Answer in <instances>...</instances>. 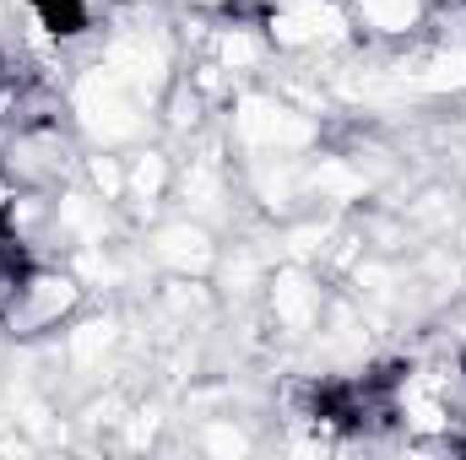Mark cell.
<instances>
[{"label":"cell","mask_w":466,"mask_h":460,"mask_svg":"<svg viewBox=\"0 0 466 460\" xmlns=\"http://www.w3.org/2000/svg\"><path fill=\"white\" fill-rule=\"evenodd\" d=\"M266 49H271V38H266V27H249V22H233L218 33V65L223 71H255L260 60H266Z\"/></svg>","instance_id":"obj_13"},{"label":"cell","mask_w":466,"mask_h":460,"mask_svg":"<svg viewBox=\"0 0 466 460\" xmlns=\"http://www.w3.org/2000/svg\"><path fill=\"white\" fill-rule=\"evenodd\" d=\"M228 130L238 141V152H249V157H299L320 135L315 115L288 104L282 93H238Z\"/></svg>","instance_id":"obj_2"},{"label":"cell","mask_w":466,"mask_h":460,"mask_svg":"<svg viewBox=\"0 0 466 460\" xmlns=\"http://www.w3.org/2000/svg\"><path fill=\"white\" fill-rule=\"evenodd\" d=\"M266 309L282 336H309L326 315V287L304 260H288L266 276Z\"/></svg>","instance_id":"obj_5"},{"label":"cell","mask_w":466,"mask_h":460,"mask_svg":"<svg viewBox=\"0 0 466 460\" xmlns=\"http://www.w3.org/2000/svg\"><path fill=\"white\" fill-rule=\"evenodd\" d=\"M271 49H331V44H352V11L342 0H271L260 16Z\"/></svg>","instance_id":"obj_4"},{"label":"cell","mask_w":466,"mask_h":460,"mask_svg":"<svg viewBox=\"0 0 466 460\" xmlns=\"http://www.w3.org/2000/svg\"><path fill=\"white\" fill-rule=\"evenodd\" d=\"M168 190H174V163H168V152L147 146V152H136V157L125 163V201H136V206L152 212Z\"/></svg>","instance_id":"obj_12"},{"label":"cell","mask_w":466,"mask_h":460,"mask_svg":"<svg viewBox=\"0 0 466 460\" xmlns=\"http://www.w3.org/2000/svg\"><path fill=\"white\" fill-rule=\"evenodd\" d=\"M401 82L423 87V93H466V44H440L434 55H423L418 65H407Z\"/></svg>","instance_id":"obj_11"},{"label":"cell","mask_w":466,"mask_h":460,"mask_svg":"<svg viewBox=\"0 0 466 460\" xmlns=\"http://www.w3.org/2000/svg\"><path fill=\"white\" fill-rule=\"evenodd\" d=\"M119 352V320L115 315H93V320H76L66 331V368L82 374V379H98Z\"/></svg>","instance_id":"obj_7"},{"label":"cell","mask_w":466,"mask_h":460,"mask_svg":"<svg viewBox=\"0 0 466 460\" xmlns=\"http://www.w3.org/2000/svg\"><path fill=\"white\" fill-rule=\"evenodd\" d=\"M147 255L168 271V276H207L218 265V238L201 217H174L163 228H152Z\"/></svg>","instance_id":"obj_6"},{"label":"cell","mask_w":466,"mask_h":460,"mask_svg":"<svg viewBox=\"0 0 466 460\" xmlns=\"http://www.w3.org/2000/svg\"><path fill=\"white\" fill-rule=\"evenodd\" d=\"M22 5H27V0H22Z\"/></svg>","instance_id":"obj_16"},{"label":"cell","mask_w":466,"mask_h":460,"mask_svg":"<svg viewBox=\"0 0 466 460\" xmlns=\"http://www.w3.org/2000/svg\"><path fill=\"white\" fill-rule=\"evenodd\" d=\"M115 201H104V195H93V190H71V195H60L55 201V228L66 233L76 249H87V244H109V233H115Z\"/></svg>","instance_id":"obj_9"},{"label":"cell","mask_w":466,"mask_h":460,"mask_svg":"<svg viewBox=\"0 0 466 460\" xmlns=\"http://www.w3.org/2000/svg\"><path fill=\"white\" fill-rule=\"evenodd\" d=\"M147 109H152V98H141L130 82H119L104 60H98L93 71H82L76 87H71V115H76V125H82V135L98 141V146L141 141L147 125H152Z\"/></svg>","instance_id":"obj_1"},{"label":"cell","mask_w":466,"mask_h":460,"mask_svg":"<svg viewBox=\"0 0 466 460\" xmlns=\"http://www.w3.org/2000/svg\"><path fill=\"white\" fill-rule=\"evenodd\" d=\"M76 309H82V276H71V271H22V282L0 304V320H5L11 336H44V331L66 325Z\"/></svg>","instance_id":"obj_3"},{"label":"cell","mask_w":466,"mask_h":460,"mask_svg":"<svg viewBox=\"0 0 466 460\" xmlns=\"http://www.w3.org/2000/svg\"><path fill=\"white\" fill-rule=\"evenodd\" d=\"M82 174H87V185H93V195H104V201H115V206L125 201V157H115L109 146H104V152H93Z\"/></svg>","instance_id":"obj_15"},{"label":"cell","mask_w":466,"mask_h":460,"mask_svg":"<svg viewBox=\"0 0 466 460\" xmlns=\"http://www.w3.org/2000/svg\"><path fill=\"white\" fill-rule=\"evenodd\" d=\"M348 5L352 22H363L374 38H407L429 16V0H348Z\"/></svg>","instance_id":"obj_10"},{"label":"cell","mask_w":466,"mask_h":460,"mask_svg":"<svg viewBox=\"0 0 466 460\" xmlns=\"http://www.w3.org/2000/svg\"><path fill=\"white\" fill-rule=\"evenodd\" d=\"M196 445H201L207 455H249V450H255V439H249L233 417H207L201 434H196Z\"/></svg>","instance_id":"obj_14"},{"label":"cell","mask_w":466,"mask_h":460,"mask_svg":"<svg viewBox=\"0 0 466 460\" xmlns=\"http://www.w3.org/2000/svg\"><path fill=\"white\" fill-rule=\"evenodd\" d=\"M174 185H179V195H185V217H218L223 212V201H228V163L218 157V152H201V157H190L179 174H174Z\"/></svg>","instance_id":"obj_8"}]
</instances>
